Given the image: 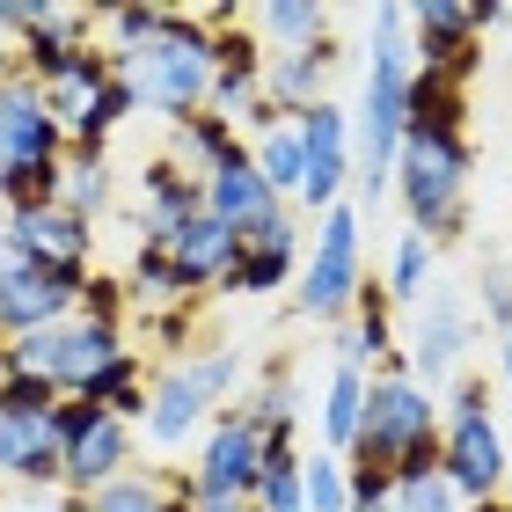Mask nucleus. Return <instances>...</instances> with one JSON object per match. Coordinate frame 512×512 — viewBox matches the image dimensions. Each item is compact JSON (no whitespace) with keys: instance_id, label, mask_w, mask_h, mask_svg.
I'll return each mask as SVG.
<instances>
[{"instance_id":"obj_14","label":"nucleus","mask_w":512,"mask_h":512,"mask_svg":"<svg viewBox=\"0 0 512 512\" xmlns=\"http://www.w3.org/2000/svg\"><path fill=\"white\" fill-rule=\"evenodd\" d=\"M461 337H469V322H461V300L454 293H439L432 286V300H425V315H417V337H410V366H417V388H439L454 374V359H461Z\"/></svg>"},{"instance_id":"obj_36","label":"nucleus","mask_w":512,"mask_h":512,"mask_svg":"<svg viewBox=\"0 0 512 512\" xmlns=\"http://www.w3.org/2000/svg\"><path fill=\"white\" fill-rule=\"evenodd\" d=\"M0 344H8V337H0Z\"/></svg>"},{"instance_id":"obj_16","label":"nucleus","mask_w":512,"mask_h":512,"mask_svg":"<svg viewBox=\"0 0 512 512\" xmlns=\"http://www.w3.org/2000/svg\"><path fill=\"white\" fill-rule=\"evenodd\" d=\"M139 191H147V242H169L183 220L205 213V176H191L183 161H147Z\"/></svg>"},{"instance_id":"obj_10","label":"nucleus","mask_w":512,"mask_h":512,"mask_svg":"<svg viewBox=\"0 0 512 512\" xmlns=\"http://www.w3.org/2000/svg\"><path fill=\"white\" fill-rule=\"evenodd\" d=\"M37 161H66V132L44 103V88L8 81L0 88V169H37Z\"/></svg>"},{"instance_id":"obj_20","label":"nucleus","mask_w":512,"mask_h":512,"mask_svg":"<svg viewBox=\"0 0 512 512\" xmlns=\"http://www.w3.org/2000/svg\"><path fill=\"white\" fill-rule=\"evenodd\" d=\"M205 213H213V220H227V227H249V220L278 213L271 183L256 176V154L242 161V169H220V176H205Z\"/></svg>"},{"instance_id":"obj_6","label":"nucleus","mask_w":512,"mask_h":512,"mask_svg":"<svg viewBox=\"0 0 512 512\" xmlns=\"http://www.w3.org/2000/svg\"><path fill=\"white\" fill-rule=\"evenodd\" d=\"M81 286H88V271H37V264L0 271V337H30V330H52V322H74Z\"/></svg>"},{"instance_id":"obj_30","label":"nucleus","mask_w":512,"mask_h":512,"mask_svg":"<svg viewBox=\"0 0 512 512\" xmlns=\"http://www.w3.org/2000/svg\"><path fill=\"white\" fill-rule=\"evenodd\" d=\"M183 374H191V388L205 395V410H213L220 395H227V388L242 381V359H235V352H227V344H220V352H205V359H191V366H183Z\"/></svg>"},{"instance_id":"obj_26","label":"nucleus","mask_w":512,"mask_h":512,"mask_svg":"<svg viewBox=\"0 0 512 512\" xmlns=\"http://www.w3.org/2000/svg\"><path fill=\"white\" fill-rule=\"evenodd\" d=\"M256 22L278 37V52H315V44H330V8H293L286 0V8H264Z\"/></svg>"},{"instance_id":"obj_22","label":"nucleus","mask_w":512,"mask_h":512,"mask_svg":"<svg viewBox=\"0 0 512 512\" xmlns=\"http://www.w3.org/2000/svg\"><path fill=\"white\" fill-rule=\"evenodd\" d=\"M256 176L271 183V198H300V191H308V147H300L293 125H278V132L256 139Z\"/></svg>"},{"instance_id":"obj_27","label":"nucleus","mask_w":512,"mask_h":512,"mask_svg":"<svg viewBox=\"0 0 512 512\" xmlns=\"http://www.w3.org/2000/svg\"><path fill=\"white\" fill-rule=\"evenodd\" d=\"M300 498H308V512H352V469L337 454L300 461Z\"/></svg>"},{"instance_id":"obj_29","label":"nucleus","mask_w":512,"mask_h":512,"mask_svg":"<svg viewBox=\"0 0 512 512\" xmlns=\"http://www.w3.org/2000/svg\"><path fill=\"white\" fill-rule=\"evenodd\" d=\"M125 300H132V286L125 278H96L88 271V286H81V322H103V330H118V315H125Z\"/></svg>"},{"instance_id":"obj_9","label":"nucleus","mask_w":512,"mask_h":512,"mask_svg":"<svg viewBox=\"0 0 512 512\" xmlns=\"http://www.w3.org/2000/svg\"><path fill=\"white\" fill-rule=\"evenodd\" d=\"M293 264H300V227L286 220V205H278V213L235 227V271H227L220 286L227 293H271V286L293 278Z\"/></svg>"},{"instance_id":"obj_7","label":"nucleus","mask_w":512,"mask_h":512,"mask_svg":"<svg viewBox=\"0 0 512 512\" xmlns=\"http://www.w3.org/2000/svg\"><path fill=\"white\" fill-rule=\"evenodd\" d=\"M505 469H512V454H505V439L491 425V410L483 417H447V425H439V476H447L461 498H476V505L498 498Z\"/></svg>"},{"instance_id":"obj_3","label":"nucleus","mask_w":512,"mask_h":512,"mask_svg":"<svg viewBox=\"0 0 512 512\" xmlns=\"http://www.w3.org/2000/svg\"><path fill=\"white\" fill-rule=\"evenodd\" d=\"M461 183H469V139H403L395 191H403L410 235H454L461 227Z\"/></svg>"},{"instance_id":"obj_13","label":"nucleus","mask_w":512,"mask_h":512,"mask_svg":"<svg viewBox=\"0 0 512 512\" xmlns=\"http://www.w3.org/2000/svg\"><path fill=\"white\" fill-rule=\"evenodd\" d=\"M118 476H132V425L103 410L88 432L66 439V483H74L81 498H96L103 483H118Z\"/></svg>"},{"instance_id":"obj_28","label":"nucleus","mask_w":512,"mask_h":512,"mask_svg":"<svg viewBox=\"0 0 512 512\" xmlns=\"http://www.w3.org/2000/svg\"><path fill=\"white\" fill-rule=\"evenodd\" d=\"M395 512H461V491L447 476H410V483H395Z\"/></svg>"},{"instance_id":"obj_12","label":"nucleus","mask_w":512,"mask_h":512,"mask_svg":"<svg viewBox=\"0 0 512 512\" xmlns=\"http://www.w3.org/2000/svg\"><path fill=\"white\" fill-rule=\"evenodd\" d=\"M8 242H15L22 264H37V271H88V220L66 213V205L8 213Z\"/></svg>"},{"instance_id":"obj_15","label":"nucleus","mask_w":512,"mask_h":512,"mask_svg":"<svg viewBox=\"0 0 512 512\" xmlns=\"http://www.w3.org/2000/svg\"><path fill=\"white\" fill-rule=\"evenodd\" d=\"M0 476L15 483H66V447L52 417H8L0 410Z\"/></svg>"},{"instance_id":"obj_23","label":"nucleus","mask_w":512,"mask_h":512,"mask_svg":"<svg viewBox=\"0 0 512 512\" xmlns=\"http://www.w3.org/2000/svg\"><path fill=\"white\" fill-rule=\"evenodd\" d=\"M359 410H366V374L337 366L330 388H322V439H330V454H352V439H359Z\"/></svg>"},{"instance_id":"obj_4","label":"nucleus","mask_w":512,"mask_h":512,"mask_svg":"<svg viewBox=\"0 0 512 512\" xmlns=\"http://www.w3.org/2000/svg\"><path fill=\"white\" fill-rule=\"evenodd\" d=\"M359 286H366V271H359V213H352V205H330L322 227H315L308 264H300L293 308L315 315V322H337V315L359 300Z\"/></svg>"},{"instance_id":"obj_11","label":"nucleus","mask_w":512,"mask_h":512,"mask_svg":"<svg viewBox=\"0 0 512 512\" xmlns=\"http://www.w3.org/2000/svg\"><path fill=\"white\" fill-rule=\"evenodd\" d=\"M293 132H300V147H308V191H300V198H308L315 213H330L337 191L352 183V118L322 96L315 110H300V118H293Z\"/></svg>"},{"instance_id":"obj_32","label":"nucleus","mask_w":512,"mask_h":512,"mask_svg":"<svg viewBox=\"0 0 512 512\" xmlns=\"http://www.w3.org/2000/svg\"><path fill=\"white\" fill-rule=\"evenodd\" d=\"M483 308H491V322H498V330H512V278H505V271H491V278H483Z\"/></svg>"},{"instance_id":"obj_35","label":"nucleus","mask_w":512,"mask_h":512,"mask_svg":"<svg viewBox=\"0 0 512 512\" xmlns=\"http://www.w3.org/2000/svg\"><path fill=\"white\" fill-rule=\"evenodd\" d=\"M469 512H505V498H483V505H469Z\"/></svg>"},{"instance_id":"obj_18","label":"nucleus","mask_w":512,"mask_h":512,"mask_svg":"<svg viewBox=\"0 0 512 512\" xmlns=\"http://www.w3.org/2000/svg\"><path fill=\"white\" fill-rule=\"evenodd\" d=\"M176 147H183V169L191 176H220V169H242L256 147H242V132L220 118V110H198V118L176 125Z\"/></svg>"},{"instance_id":"obj_21","label":"nucleus","mask_w":512,"mask_h":512,"mask_svg":"<svg viewBox=\"0 0 512 512\" xmlns=\"http://www.w3.org/2000/svg\"><path fill=\"white\" fill-rule=\"evenodd\" d=\"M198 417H205V395L191 388V374H161L154 381V395H147V432L161 439V447H183V439L198 432Z\"/></svg>"},{"instance_id":"obj_5","label":"nucleus","mask_w":512,"mask_h":512,"mask_svg":"<svg viewBox=\"0 0 512 512\" xmlns=\"http://www.w3.org/2000/svg\"><path fill=\"white\" fill-rule=\"evenodd\" d=\"M256 476H264V439H256V425L235 403V410L213 417V432H205V447H198L191 498L198 505H220V498H249L256 505Z\"/></svg>"},{"instance_id":"obj_2","label":"nucleus","mask_w":512,"mask_h":512,"mask_svg":"<svg viewBox=\"0 0 512 512\" xmlns=\"http://www.w3.org/2000/svg\"><path fill=\"white\" fill-rule=\"evenodd\" d=\"M439 447V403L410 374H374L366 381V410H359V439H352V461H374V469H403L410 454H432Z\"/></svg>"},{"instance_id":"obj_33","label":"nucleus","mask_w":512,"mask_h":512,"mask_svg":"<svg viewBox=\"0 0 512 512\" xmlns=\"http://www.w3.org/2000/svg\"><path fill=\"white\" fill-rule=\"evenodd\" d=\"M483 410H491V388H483V381L469 374V381L454 388V410H447V417H483Z\"/></svg>"},{"instance_id":"obj_24","label":"nucleus","mask_w":512,"mask_h":512,"mask_svg":"<svg viewBox=\"0 0 512 512\" xmlns=\"http://www.w3.org/2000/svg\"><path fill=\"white\" fill-rule=\"evenodd\" d=\"M103 198H110V169H103V154L66 147V183H59V205L88 220V213H103Z\"/></svg>"},{"instance_id":"obj_8","label":"nucleus","mask_w":512,"mask_h":512,"mask_svg":"<svg viewBox=\"0 0 512 512\" xmlns=\"http://www.w3.org/2000/svg\"><path fill=\"white\" fill-rule=\"evenodd\" d=\"M410 59H417V74H439V81H469L476 74V0H425V8H410Z\"/></svg>"},{"instance_id":"obj_19","label":"nucleus","mask_w":512,"mask_h":512,"mask_svg":"<svg viewBox=\"0 0 512 512\" xmlns=\"http://www.w3.org/2000/svg\"><path fill=\"white\" fill-rule=\"evenodd\" d=\"M337 66V44H315V52H278L271 66H264V96L278 103V110H315L322 103V74Z\"/></svg>"},{"instance_id":"obj_34","label":"nucleus","mask_w":512,"mask_h":512,"mask_svg":"<svg viewBox=\"0 0 512 512\" xmlns=\"http://www.w3.org/2000/svg\"><path fill=\"white\" fill-rule=\"evenodd\" d=\"M498 366H505V381H512V330H505V344H498Z\"/></svg>"},{"instance_id":"obj_1","label":"nucleus","mask_w":512,"mask_h":512,"mask_svg":"<svg viewBox=\"0 0 512 512\" xmlns=\"http://www.w3.org/2000/svg\"><path fill=\"white\" fill-rule=\"evenodd\" d=\"M118 74L132 81V96L147 110L183 125V118L205 110V96H213V30L191 22V15H169L154 44H139V52L118 59Z\"/></svg>"},{"instance_id":"obj_17","label":"nucleus","mask_w":512,"mask_h":512,"mask_svg":"<svg viewBox=\"0 0 512 512\" xmlns=\"http://www.w3.org/2000/svg\"><path fill=\"white\" fill-rule=\"evenodd\" d=\"M154 249H169V264L191 278V286H220L227 271H235V227L213 220V213H198V220H183L169 242H154Z\"/></svg>"},{"instance_id":"obj_31","label":"nucleus","mask_w":512,"mask_h":512,"mask_svg":"<svg viewBox=\"0 0 512 512\" xmlns=\"http://www.w3.org/2000/svg\"><path fill=\"white\" fill-rule=\"evenodd\" d=\"M425 271H432V242L425 235H403V242H395V264H388V278H395L388 293L417 300V293H425Z\"/></svg>"},{"instance_id":"obj_25","label":"nucleus","mask_w":512,"mask_h":512,"mask_svg":"<svg viewBox=\"0 0 512 512\" xmlns=\"http://www.w3.org/2000/svg\"><path fill=\"white\" fill-rule=\"evenodd\" d=\"M256 512H308V498H300V454H293V447H271V454H264V476H256Z\"/></svg>"}]
</instances>
